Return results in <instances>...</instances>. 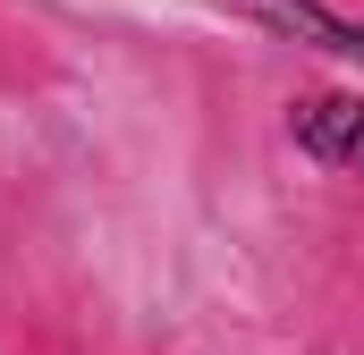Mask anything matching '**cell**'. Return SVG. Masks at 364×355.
<instances>
[{"instance_id":"cell-1","label":"cell","mask_w":364,"mask_h":355,"mask_svg":"<svg viewBox=\"0 0 364 355\" xmlns=\"http://www.w3.org/2000/svg\"><path fill=\"white\" fill-rule=\"evenodd\" d=\"M288 127H296V144L322 170H356L364 178V93H305Z\"/></svg>"},{"instance_id":"cell-2","label":"cell","mask_w":364,"mask_h":355,"mask_svg":"<svg viewBox=\"0 0 364 355\" xmlns=\"http://www.w3.org/2000/svg\"><path fill=\"white\" fill-rule=\"evenodd\" d=\"M229 9L255 17V26H272V34H305V43L339 51V60H364V26H339L322 0H229Z\"/></svg>"}]
</instances>
